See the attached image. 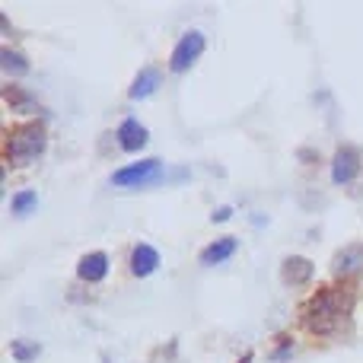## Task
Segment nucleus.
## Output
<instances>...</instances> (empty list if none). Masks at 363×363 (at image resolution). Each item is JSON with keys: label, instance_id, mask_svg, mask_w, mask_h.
<instances>
[{"label": "nucleus", "instance_id": "4", "mask_svg": "<svg viewBox=\"0 0 363 363\" xmlns=\"http://www.w3.org/2000/svg\"><path fill=\"white\" fill-rule=\"evenodd\" d=\"M118 144H121V150H128V153H138L140 147H147V128L140 125L138 118H125L121 121V128H118Z\"/></svg>", "mask_w": 363, "mask_h": 363}, {"label": "nucleus", "instance_id": "13", "mask_svg": "<svg viewBox=\"0 0 363 363\" xmlns=\"http://www.w3.org/2000/svg\"><path fill=\"white\" fill-rule=\"evenodd\" d=\"M38 354H42V347H38L35 341H13V357H16L19 363L35 360Z\"/></svg>", "mask_w": 363, "mask_h": 363}, {"label": "nucleus", "instance_id": "6", "mask_svg": "<svg viewBox=\"0 0 363 363\" xmlns=\"http://www.w3.org/2000/svg\"><path fill=\"white\" fill-rule=\"evenodd\" d=\"M106 271H108V258L102 255V252H89V255H83L80 264H77V274H80V281H86V284L102 281Z\"/></svg>", "mask_w": 363, "mask_h": 363}, {"label": "nucleus", "instance_id": "5", "mask_svg": "<svg viewBox=\"0 0 363 363\" xmlns=\"http://www.w3.org/2000/svg\"><path fill=\"white\" fill-rule=\"evenodd\" d=\"M360 172V157L354 150H338L335 153V163H332V179L338 182V185H347V182H354Z\"/></svg>", "mask_w": 363, "mask_h": 363}, {"label": "nucleus", "instance_id": "8", "mask_svg": "<svg viewBox=\"0 0 363 363\" xmlns=\"http://www.w3.org/2000/svg\"><path fill=\"white\" fill-rule=\"evenodd\" d=\"M157 264H160V255H157V249H153V245H138V249L131 252V271L138 277L153 274V271H157Z\"/></svg>", "mask_w": 363, "mask_h": 363}, {"label": "nucleus", "instance_id": "10", "mask_svg": "<svg viewBox=\"0 0 363 363\" xmlns=\"http://www.w3.org/2000/svg\"><path fill=\"white\" fill-rule=\"evenodd\" d=\"M309 274H313V264H309L306 258H287V262H284V281L303 284Z\"/></svg>", "mask_w": 363, "mask_h": 363}, {"label": "nucleus", "instance_id": "15", "mask_svg": "<svg viewBox=\"0 0 363 363\" xmlns=\"http://www.w3.org/2000/svg\"><path fill=\"white\" fill-rule=\"evenodd\" d=\"M230 213H233L230 207H220V211L213 213V220H217V223H223V220H230Z\"/></svg>", "mask_w": 363, "mask_h": 363}, {"label": "nucleus", "instance_id": "3", "mask_svg": "<svg viewBox=\"0 0 363 363\" xmlns=\"http://www.w3.org/2000/svg\"><path fill=\"white\" fill-rule=\"evenodd\" d=\"M201 51H204V35L201 32H188V35L179 38V45L172 48V57H169V67L176 70V74H185L188 67H191L194 61L201 57Z\"/></svg>", "mask_w": 363, "mask_h": 363}, {"label": "nucleus", "instance_id": "9", "mask_svg": "<svg viewBox=\"0 0 363 363\" xmlns=\"http://www.w3.org/2000/svg\"><path fill=\"white\" fill-rule=\"evenodd\" d=\"M233 252H236V239H233V236H223V239L211 242L204 252H201V264H220V262H226Z\"/></svg>", "mask_w": 363, "mask_h": 363}, {"label": "nucleus", "instance_id": "14", "mask_svg": "<svg viewBox=\"0 0 363 363\" xmlns=\"http://www.w3.org/2000/svg\"><path fill=\"white\" fill-rule=\"evenodd\" d=\"M35 204H38L35 191H19L16 198H13V213H19V217H23V213H29Z\"/></svg>", "mask_w": 363, "mask_h": 363}, {"label": "nucleus", "instance_id": "11", "mask_svg": "<svg viewBox=\"0 0 363 363\" xmlns=\"http://www.w3.org/2000/svg\"><path fill=\"white\" fill-rule=\"evenodd\" d=\"M0 61H4V70H6V74H13V77H23L26 70H29V64H26V57L19 55V51L4 48V51H0Z\"/></svg>", "mask_w": 363, "mask_h": 363}, {"label": "nucleus", "instance_id": "2", "mask_svg": "<svg viewBox=\"0 0 363 363\" xmlns=\"http://www.w3.org/2000/svg\"><path fill=\"white\" fill-rule=\"evenodd\" d=\"M160 169H163L160 160H140V163H131V166H125V169L112 172V185H118V188L147 185V182H153L160 176Z\"/></svg>", "mask_w": 363, "mask_h": 363}, {"label": "nucleus", "instance_id": "1", "mask_svg": "<svg viewBox=\"0 0 363 363\" xmlns=\"http://www.w3.org/2000/svg\"><path fill=\"white\" fill-rule=\"evenodd\" d=\"M42 150H45V131L35 125L19 128L10 138V157L16 163H32L35 157H42Z\"/></svg>", "mask_w": 363, "mask_h": 363}, {"label": "nucleus", "instance_id": "12", "mask_svg": "<svg viewBox=\"0 0 363 363\" xmlns=\"http://www.w3.org/2000/svg\"><path fill=\"white\" fill-rule=\"evenodd\" d=\"M363 264V249H347V252H341L338 258H335V271H354V268H360Z\"/></svg>", "mask_w": 363, "mask_h": 363}, {"label": "nucleus", "instance_id": "7", "mask_svg": "<svg viewBox=\"0 0 363 363\" xmlns=\"http://www.w3.org/2000/svg\"><path fill=\"white\" fill-rule=\"evenodd\" d=\"M160 83H163L160 70L157 67H144L138 77H134V83H131V99H147V96H153Z\"/></svg>", "mask_w": 363, "mask_h": 363}]
</instances>
